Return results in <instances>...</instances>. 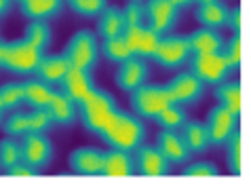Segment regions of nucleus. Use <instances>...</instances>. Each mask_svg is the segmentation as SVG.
<instances>
[{
	"instance_id": "1",
	"label": "nucleus",
	"mask_w": 251,
	"mask_h": 188,
	"mask_svg": "<svg viewBox=\"0 0 251 188\" xmlns=\"http://www.w3.org/2000/svg\"><path fill=\"white\" fill-rule=\"evenodd\" d=\"M146 135H148V129H146L144 118H139L133 112H127V110L116 108L97 137H101L110 148L133 152L139 144L146 142Z\"/></svg>"
},
{
	"instance_id": "2",
	"label": "nucleus",
	"mask_w": 251,
	"mask_h": 188,
	"mask_svg": "<svg viewBox=\"0 0 251 188\" xmlns=\"http://www.w3.org/2000/svg\"><path fill=\"white\" fill-rule=\"evenodd\" d=\"M116 110V97L110 91H101V89H93L78 102V118L82 127L91 134L100 135V131L106 127L110 116Z\"/></svg>"
},
{
	"instance_id": "3",
	"label": "nucleus",
	"mask_w": 251,
	"mask_h": 188,
	"mask_svg": "<svg viewBox=\"0 0 251 188\" xmlns=\"http://www.w3.org/2000/svg\"><path fill=\"white\" fill-rule=\"evenodd\" d=\"M64 57L68 59L70 66L93 72V68L97 66V61H100L97 34L91 30H78L68 40V45L64 49Z\"/></svg>"
},
{
	"instance_id": "4",
	"label": "nucleus",
	"mask_w": 251,
	"mask_h": 188,
	"mask_svg": "<svg viewBox=\"0 0 251 188\" xmlns=\"http://www.w3.org/2000/svg\"><path fill=\"white\" fill-rule=\"evenodd\" d=\"M129 104L133 114H137L139 118L154 121V116L169 104H173V100L167 85H146L144 82L142 87H137L129 93Z\"/></svg>"
},
{
	"instance_id": "5",
	"label": "nucleus",
	"mask_w": 251,
	"mask_h": 188,
	"mask_svg": "<svg viewBox=\"0 0 251 188\" xmlns=\"http://www.w3.org/2000/svg\"><path fill=\"white\" fill-rule=\"evenodd\" d=\"M43 57H45L43 49L30 45L25 38L11 40L4 47V57L0 68H4V70H9L13 74H34Z\"/></svg>"
},
{
	"instance_id": "6",
	"label": "nucleus",
	"mask_w": 251,
	"mask_h": 188,
	"mask_svg": "<svg viewBox=\"0 0 251 188\" xmlns=\"http://www.w3.org/2000/svg\"><path fill=\"white\" fill-rule=\"evenodd\" d=\"M188 68L203 85H218L226 81L234 70L230 68L224 53H203V55H192L188 59Z\"/></svg>"
},
{
	"instance_id": "7",
	"label": "nucleus",
	"mask_w": 251,
	"mask_h": 188,
	"mask_svg": "<svg viewBox=\"0 0 251 188\" xmlns=\"http://www.w3.org/2000/svg\"><path fill=\"white\" fill-rule=\"evenodd\" d=\"M192 57V49L188 43V36H160L158 49L154 53V59L165 70H177L188 64Z\"/></svg>"
},
{
	"instance_id": "8",
	"label": "nucleus",
	"mask_w": 251,
	"mask_h": 188,
	"mask_svg": "<svg viewBox=\"0 0 251 188\" xmlns=\"http://www.w3.org/2000/svg\"><path fill=\"white\" fill-rule=\"evenodd\" d=\"M167 89L171 93L173 104H177V106H197L203 100L207 85H203L190 70H186L176 74V79L167 82Z\"/></svg>"
},
{
	"instance_id": "9",
	"label": "nucleus",
	"mask_w": 251,
	"mask_h": 188,
	"mask_svg": "<svg viewBox=\"0 0 251 188\" xmlns=\"http://www.w3.org/2000/svg\"><path fill=\"white\" fill-rule=\"evenodd\" d=\"M205 127H207V134H209V144L211 146H224L228 142V137L239 129V116L228 112L224 106H213L207 114V121H205Z\"/></svg>"
},
{
	"instance_id": "10",
	"label": "nucleus",
	"mask_w": 251,
	"mask_h": 188,
	"mask_svg": "<svg viewBox=\"0 0 251 188\" xmlns=\"http://www.w3.org/2000/svg\"><path fill=\"white\" fill-rule=\"evenodd\" d=\"M19 144H22V161H25L27 165L36 167V169H45L51 163L53 144L45 134L27 131V134L19 137Z\"/></svg>"
},
{
	"instance_id": "11",
	"label": "nucleus",
	"mask_w": 251,
	"mask_h": 188,
	"mask_svg": "<svg viewBox=\"0 0 251 188\" xmlns=\"http://www.w3.org/2000/svg\"><path fill=\"white\" fill-rule=\"evenodd\" d=\"M123 38L129 47L131 55H133V57H142V59L154 57L158 43H160V34L154 32L152 27H148L146 24L133 26V27H125Z\"/></svg>"
},
{
	"instance_id": "12",
	"label": "nucleus",
	"mask_w": 251,
	"mask_h": 188,
	"mask_svg": "<svg viewBox=\"0 0 251 188\" xmlns=\"http://www.w3.org/2000/svg\"><path fill=\"white\" fill-rule=\"evenodd\" d=\"M146 9V26L158 32L160 36L169 34L179 22V11L173 6L169 0H148L144 4Z\"/></svg>"
},
{
	"instance_id": "13",
	"label": "nucleus",
	"mask_w": 251,
	"mask_h": 188,
	"mask_svg": "<svg viewBox=\"0 0 251 188\" xmlns=\"http://www.w3.org/2000/svg\"><path fill=\"white\" fill-rule=\"evenodd\" d=\"M133 161H135V173L148 178L167 176L171 169L169 161L163 157V152L156 148V144H139L133 150Z\"/></svg>"
},
{
	"instance_id": "14",
	"label": "nucleus",
	"mask_w": 251,
	"mask_h": 188,
	"mask_svg": "<svg viewBox=\"0 0 251 188\" xmlns=\"http://www.w3.org/2000/svg\"><path fill=\"white\" fill-rule=\"evenodd\" d=\"M45 108L51 116L53 125H57V127H72L78 121V104L70 95H66L61 89H53Z\"/></svg>"
},
{
	"instance_id": "15",
	"label": "nucleus",
	"mask_w": 251,
	"mask_h": 188,
	"mask_svg": "<svg viewBox=\"0 0 251 188\" xmlns=\"http://www.w3.org/2000/svg\"><path fill=\"white\" fill-rule=\"evenodd\" d=\"M121 68L116 70V87L123 89V91L131 93L133 89L142 87L144 82H148V76H150V68H148V61L142 59V57H129L125 59L123 64H118Z\"/></svg>"
},
{
	"instance_id": "16",
	"label": "nucleus",
	"mask_w": 251,
	"mask_h": 188,
	"mask_svg": "<svg viewBox=\"0 0 251 188\" xmlns=\"http://www.w3.org/2000/svg\"><path fill=\"white\" fill-rule=\"evenodd\" d=\"M156 148L163 152V157L169 161V165H186L188 159L192 157V152L188 150L184 144L179 131L176 129H163L156 135Z\"/></svg>"
},
{
	"instance_id": "17",
	"label": "nucleus",
	"mask_w": 251,
	"mask_h": 188,
	"mask_svg": "<svg viewBox=\"0 0 251 188\" xmlns=\"http://www.w3.org/2000/svg\"><path fill=\"white\" fill-rule=\"evenodd\" d=\"M103 157H106V152L101 148L82 146V148H76L72 155H70V167H72L78 176H101Z\"/></svg>"
},
{
	"instance_id": "18",
	"label": "nucleus",
	"mask_w": 251,
	"mask_h": 188,
	"mask_svg": "<svg viewBox=\"0 0 251 188\" xmlns=\"http://www.w3.org/2000/svg\"><path fill=\"white\" fill-rule=\"evenodd\" d=\"M59 87L66 95H70L76 104H78L89 91L95 89V81H93V74L89 70H80V68L70 66L66 76H64V81L59 82Z\"/></svg>"
},
{
	"instance_id": "19",
	"label": "nucleus",
	"mask_w": 251,
	"mask_h": 188,
	"mask_svg": "<svg viewBox=\"0 0 251 188\" xmlns=\"http://www.w3.org/2000/svg\"><path fill=\"white\" fill-rule=\"evenodd\" d=\"M101 176H106V178H127V176H135L133 152H131V150H116V148H110V152H106V157H103Z\"/></svg>"
},
{
	"instance_id": "20",
	"label": "nucleus",
	"mask_w": 251,
	"mask_h": 188,
	"mask_svg": "<svg viewBox=\"0 0 251 188\" xmlns=\"http://www.w3.org/2000/svg\"><path fill=\"white\" fill-rule=\"evenodd\" d=\"M228 11H230V6L224 4L222 0H213V2H197L194 17H197V22L201 24V27L222 30V27H226Z\"/></svg>"
},
{
	"instance_id": "21",
	"label": "nucleus",
	"mask_w": 251,
	"mask_h": 188,
	"mask_svg": "<svg viewBox=\"0 0 251 188\" xmlns=\"http://www.w3.org/2000/svg\"><path fill=\"white\" fill-rule=\"evenodd\" d=\"M68 68H70V64H68V59L64 57V53H59V55H47L45 53L43 61L38 64V68H36V72L34 74H36V79L40 82H45V85H49V87H55V85H59V82L64 81Z\"/></svg>"
},
{
	"instance_id": "22",
	"label": "nucleus",
	"mask_w": 251,
	"mask_h": 188,
	"mask_svg": "<svg viewBox=\"0 0 251 188\" xmlns=\"http://www.w3.org/2000/svg\"><path fill=\"white\" fill-rule=\"evenodd\" d=\"M192 55H203V53H222L224 51V36L220 30H211V27H199L188 36Z\"/></svg>"
},
{
	"instance_id": "23",
	"label": "nucleus",
	"mask_w": 251,
	"mask_h": 188,
	"mask_svg": "<svg viewBox=\"0 0 251 188\" xmlns=\"http://www.w3.org/2000/svg\"><path fill=\"white\" fill-rule=\"evenodd\" d=\"M179 135H182L184 144L188 146V150L192 152V155H199V152H205L209 146V134H207V127L205 123L201 121H188L179 127Z\"/></svg>"
},
{
	"instance_id": "24",
	"label": "nucleus",
	"mask_w": 251,
	"mask_h": 188,
	"mask_svg": "<svg viewBox=\"0 0 251 188\" xmlns=\"http://www.w3.org/2000/svg\"><path fill=\"white\" fill-rule=\"evenodd\" d=\"M213 97L220 106H224L228 112L239 116L241 114V82L239 81H222L218 85H213Z\"/></svg>"
},
{
	"instance_id": "25",
	"label": "nucleus",
	"mask_w": 251,
	"mask_h": 188,
	"mask_svg": "<svg viewBox=\"0 0 251 188\" xmlns=\"http://www.w3.org/2000/svg\"><path fill=\"white\" fill-rule=\"evenodd\" d=\"M22 15L27 19H51L64 11V0H24L19 2Z\"/></svg>"
},
{
	"instance_id": "26",
	"label": "nucleus",
	"mask_w": 251,
	"mask_h": 188,
	"mask_svg": "<svg viewBox=\"0 0 251 188\" xmlns=\"http://www.w3.org/2000/svg\"><path fill=\"white\" fill-rule=\"evenodd\" d=\"M125 32V22H123V11L118 6H106L103 13L97 15V36L101 40L121 36Z\"/></svg>"
},
{
	"instance_id": "27",
	"label": "nucleus",
	"mask_w": 251,
	"mask_h": 188,
	"mask_svg": "<svg viewBox=\"0 0 251 188\" xmlns=\"http://www.w3.org/2000/svg\"><path fill=\"white\" fill-rule=\"evenodd\" d=\"M53 87L40 82L38 79H30L24 82V104H27L30 108H45L49 102Z\"/></svg>"
},
{
	"instance_id": "28",
	"label": "nucleus",
	"mask_w": 251,
	"mask_h": 188,
	"mask_svg": "<svg viewBox=\"0 0 251 188\" xmlns=\"http://www.w3.org/2000/svg\"><path fill=\"white\" fill-rule=\"evenodd\" d=\"M25 40L47 51L49 45H51V26L45 19H30V24L25 26Z\"/></svg>"
},
{
	"instance_id": "29",
	"label": "nucleus",
	"mask_w": 251,
	"mask_h": 188,
	"mask_svg": "<svg viewBox=\"0 0 251 188\" xmlns=\"http://www.w3.org/2000/svg\"><path fill=\"white\" fill-rule=\"evenodd\" d=\"M100 53H103V57L108 61H112V64H123L125 59L133 57L129 51L127 43H125L123 34L121 36H112V38H106L103 40V45L100 47Z\"/></svg>"
},
{
	"instance_id": "30",
	"label": "nucleus",
	"mask_w": 251,
	"mask_h": 188,
	"mask_svg": "<svg viewBox=\"0 0 251 188\" xmlns=\"http://www.w3.org/2000/svg\"><path fill=\"white\" fill-rule=\"evenodd\" d=\"M24 104V82H6L0 87V110L13 112Z\"/></svg>"
},
{
	"instance_id": "31",
	"label": "nucleus",
	"mask_w": 251,
	"mask_h": 188,
	"mask_svg": "<svg viewBox=\"0 0 251 188\" xmlns=\"http://www.w3.org/2000/svg\"><path fill=\"white\" fill-rule=\"evenodd\" d=\"M186 118H188V114H186V110H184V106H177V104H169L167 108H163L160 112L154 116V121L160 125L163 129H176V131H179V127L186 123Z\"/></svg>"
},
{
	"instance_id": "32",
	"label": "nucleus",
	"mask_w": 251,
	"mask_h": 188,
	"mask_svg": "<svg viewBox=\"0 0 251 188\" xmlns=\"http://www.w3.org/2000/svg\"><path fill=\"white\" fill-rule=\"evenodd\" d=\"M19 161H22V144H19L17 137L9 135L4 140H0V167L9 169Z\"/></svg>"
},
{
	"instance_id": "33",
	"label": "nucleus",
	"mask_w": 251,
	"mask_h": 188,
	"mask_svg": "<svg viewBox=\"0 0 251 188\" xmlns=\"http://www.w3.org/2000/svg\"><path fill=\"white\" fill-rule=\"evenodd\" d=\"M228 148V169L234 176H241L243 171V150H241V131L236 129L232 135L228 137V142L224 144Z\"/></svg>"
},
{
	"instance_id": "34",
	"label": "nucleus",
	"mask_w": 251,
	"mask_h": 188,
	"mask_svg": "<svg viewBox=\"0 0 251 188\" xmlns=\"http://www.w3.org/2000/svg\"><path fill=\"white\" fill-rule=\"evenodd\" d=\"M68 4L80 17H97L106 6H110L108 0H68Z\"/></svg>"
},
{
	"instance_id": "35",
	"label": "nucleus",
	"mask_w": 251,
	"mask_h": 188,
	"mask_svg": "<svg viewBox=\"0 0 251 188\" xmlns=\"http://www.w3.org/2000/svg\"><path fill=\"white\" fill-rule=\"evenodd\" d=\"M123 22L125 27H133V26H142L146 22V9L142 0H129L127 4L123 6Z\"/></svg>"
},
{
	"instance_id": "36",
	"label": "nucleus",
	"mask_w": 251,
	"mask_h": 188,
	"mask_svg": "<svg viewBox=\"0 0 251 188\" xmlns=\"http://www.w3.org/2000/svg\"><path fill=\"white\" fill-rule=\"evenodd\" d=\"M51 125H53V121H51V116H49L47 108H32L30 112H27V131L47 134Z\"/></svg>"
},
{
	"instance_id": "37",
	"label": "nucleus",
	"mask_w": 251,
	"mask_h": 188,
	"mask_svg": "<svg viewBox=\"0 0 251 188\" xmlns=\"http://www.w3.org/2000/svg\"><path fill=\"white\" fill-rule=\"evenodd\" d=\"M4 134L11 137H22L24 134H27V112L13 110V114L4 121Z\"/></svg>"
},
{
	"instance_id": "38",
	"label": "nucleus",
	"mask_w": 251,
	"mask_h": 188,
	"mask_svg": "<svg viewBox=\"0 0 251 188\" xmlns=\"http://www.w3.org/2000/svg\"><path fill=\"white\" fill-rule=\"evenodd\" d=\"M184 176L186 178H215L220 176V169L215 163H209V161H197V163H190L184 169Z\"/></svg>"
},
{
	"instance_id": "39",
	"label": "nucleus",
	"mask_w": 251,
	"mask_h": 188,
	"mask_svg": "<svg viewBox=\"0 0 251 188\" xmlns=\"http://www.w3.org/2000/svg\"><path fill=\"white\" fill-rule=\"evenodd\" d=\"M224 57L228 59V64L232 70H239L241 68V34H232V38L224 43Z\"/></svg>"
},
{
	"instance_id": "40",
	"label": "nucleus",
	"mask_w": 251,
	"mask_h": 188,
	"mask_svg": "<svg viewBox=\"0 0 251 188\" xmlns=\"http://www.w3.org/2000/svg\"><path fill=\"white\" fill-rule=\"evenodd\" d=\"M6 171H9V176H13V178H34V176H38V169H36V167L27 165L25 161L15 163L13 167H9Z\"/></svg>"
},
{
	"instance_id": "41",
	"label": "nucleus",
	"mask_w": 251,
	"mask_h": 188,
	"mask_svg": "<svg viewBox=\"0 0 251 188\" xmlns=\"http://www.w3.org/2000/svg\"><path fill=\"white\" fill-rule=\"evenodd\" d=\"M241 24H243L241 6H232V9L228 11V22H226V26H228L234 34H241Z\"/></svg>"
},
{
	"instance_id": "42",
	"label": "nucleus",
	"mask_w": 251,
	"mask_h": 188,
	"mask_svg": "<svg viewBox=\"0 0 251 188\" xmlns=\"http://www.w3.org/2000/svg\"><path fill=\"white\" fill-rule=\"evenodd\" d=\"M169 2L176 6L177 11H184V9H190V6L197 4V0H169Z\"/></svg>"
},
{
	"instance_id": "43",
	"label": "nucleus",
	"mask_w": 251,
	"mask_h": 188,
	"mask_svg": "<svg viewBox=\"0 0 251 188\" xmlns=\"http://www.w3.org/2000/svg\"><path fill=\"white\" fill-rule=\"evenodd\" d=\"M11 4H13V0H0V17L11 11Z\"/></svg>"
},
{
	"instance_id": "44",
	"label": "nucleus",
	"mask_w": 251,
	"mask_h": 188,
	"mask_svg": "<svg viewBox=\"0 0 251 188\" xmlns=\"http://www.w3.org/2000/svg\"><path fill=\"white\" fill-rule=\"evenodd\" d=\"M4 47H6V43L0 38V66H2V57H4Z\"/></svg>"
},
{
	"instance_id": "45",
	"label": "nucleus",
	"mask_w": 251,
	"mask_h": 188,
	"mask_svg": "<svg viewBox=\"0 0 251 188\" xmlns=\"http://www.w3.org/2000/svg\"><path fill=\"white\" fill-rule=\"evenodd\" d=\"M197 2H213V0H197Z\"/></svg>"
},
{
	"instance_id": "46",
	"label": "nucleus",
	"mask_w": 251,
	"mask_h": 188,
	"mask_svg": "<svg viewBox=\"0 0 251 188\" xmlns=\"http://www.w3.org/2000/svg\"><path fill=\"white\" fill-rule=\"evenodd\" d=\"M0 125H2V110H0Z\"/></svg>"
},
{
	"instance_id": "47",
	"label": "nucleus",
	"mask_w": 251,
	"mask_h": 188,
	"mask_svg": "<svg viewBox=\"0 0 251 188\" xmlns=\"http://www.w3.org/2000/svg\"><path fill=\"white\" fill-rule=\"evenodd\" d=\"M13 2H24V0H13Z\"/></svg>"
},
{
	"instance_id": "48",
	"label": "nucleus",
	"mask_w": 251,
	"mask_h": 188,
	"mask_svg": "<svg viewBox=\"0 0 251 188\" xmlns=\"http://www.w3.org/2000/svg\"><path fill=\"white\" fill-rule=\"evenodd\" d=\"M64 2H66V0H64Z\"/></svg>"
}]
</instances>
